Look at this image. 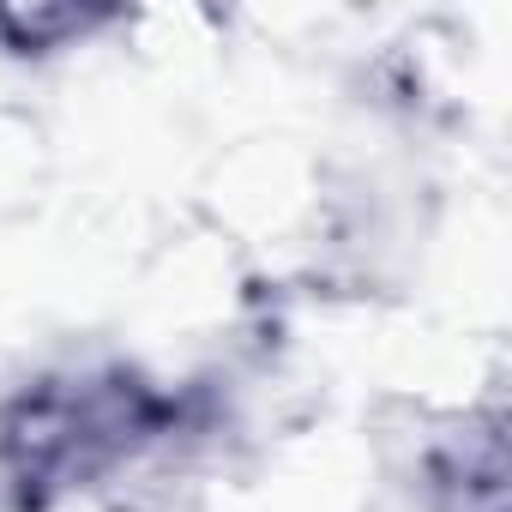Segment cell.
Instances as JSON below:
<instances>
[{
    "mask_svg": "<svg viewBox=\"0 0 512 512\" xmlns=\"http://www.w3.org/2000/svg\"><path fill=\"white\" fill-rule=\"evenodd\" d=\"M199 434V398L133 362H79L0 404V500L61 512Z\"/></svg>",
    "mask_w": 512,
    "mask_h": 512,
    "instance_id": "1",
    "label": "cell"
}]
</instances>
